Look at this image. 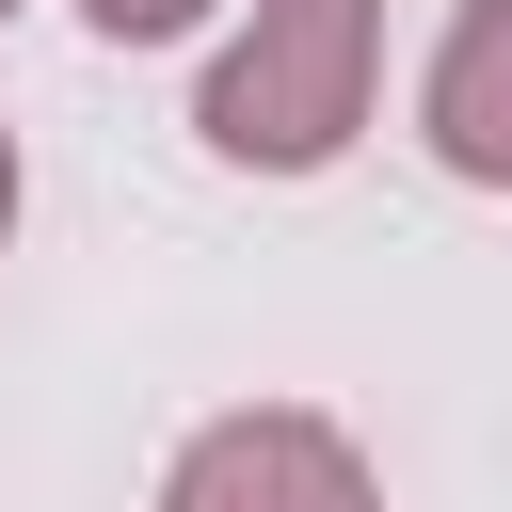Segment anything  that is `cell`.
<instances>
[{
	"label": "cell",
	"instance_id": "obj_6",
	"mask_svg": "<svg viewBox=\"0 0 512 512\" xmlns=\"http://www.w3.org/2000/svg\"><path fill=\"white\" fill-rule=\"evenodd\" d=\"M0 16H16V0H0Z\"/></svg>",
	"mask_w": 512,
	"mask_h": 512
},
{
	"label": "cell",
	"instance_id": "obj_3",
	"mask_svg": "<svg viewBox=\"0 0 512 512\" xmlns=\"http://www.w3.org/2000/svg\"><path fill=\"white\" fill-rule=\"evenodd\" d=\"M416 128L464 192H512V0H464L432 32V80H416Z\"/></svg>",
	"mask_w": 512,
	"mask_h": 512
},
{
	"label": "cell",
	"instance_id": "obj_5",
	"mask_svg": "<svg viewBox=\"0 0 512 512\" xmlns=\"http://www.w3.org/2000/svg\"><path fill=\"white\" fill-rule=\"evenodd\" d=\"M0 240H16V128H0Z\"/></svg>",
	"mask_w": 512,
	"mask_h": 512
},
{
	"label": "cell",
	"instance_id": "obj_2",
	"mask_svg": "<svg viewBox=\"0 0 512 512\" xmlns=\"http://www.w3.org/2000/svg\"><path fill=\"white\" fill-rule=\"evenodd\" d=\"M160 512H384V480H368V448H352L336 416L240 400V416H208V432L160 464Z\"/></svg>",
	"mask_w": 512,
	"mask_h": 512
},
{
	"label": "cell",
	"instance_id": "obj_4",
	"mask_svg": "<svg viewBox=\"0 0 512 512\" xmlns=\"http://www.w3.org/2000/svg\"><path fill=\"white\" fill-rule=\"evenodd\" d=\"M112 48H160V32H192V16H224V0H80Z\"/></svg>",
	"mask_w": 512,
	"mask_h": 512
},
{
	"label": "cell",
	"instance_id": "obj_1",
	"mask_svg": "<svg viewBox=\"0 0 512 512\" xmlns=\"http://www.w3.org/2000/svg\"><path fill=\"white\" fill-rule=\"evenodd\" d=\"M368 80H384V0H240V32L208 48L192 128L240 176H320L368 128Z\"/></svg>",
	"mask_w": 512,
	"mask_h": 512
}]
</instances>
